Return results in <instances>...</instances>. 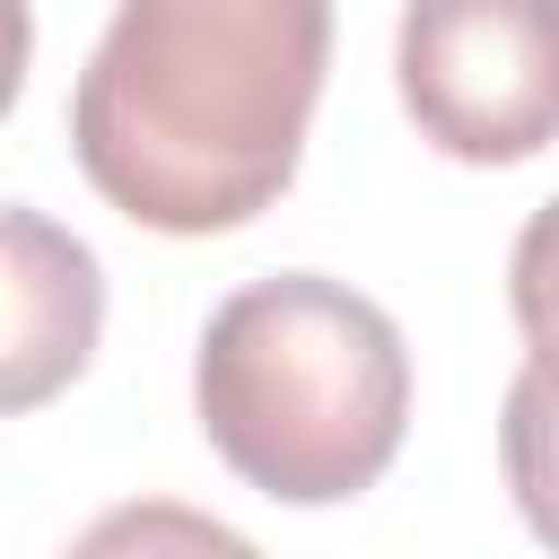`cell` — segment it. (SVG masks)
Wrapping results in <instances>:
<instances>
[{
    "instance_id": "3",
    "label": "cell",
    "mask_w": 559,
    "mask_h": 559,
    "mask_svg": "<svg viewBox=\"0 0 559 559\" xmlns=\"http://www.w3.org/2000/svg\"><path fill=\"white\" fill-rule=\"evenodd\" d=\"M393 70L419 140L463 166L559 140V0H411Z\"/></svg>"
},
{
    "instance_id": "8",
    "label": "cell",
    "mask_w": 559,
    "mask_h": 559,
    "mask_svg": "<svg viewBox=\"0 0 559 559\" xmlns=\"http://www.w3.org/2000/svg\"><path fill=\"white\" fill-rule=\"evenodd\" d=\"M26 52H35V9L26 0H0V114L26 87Z\"/></svg>"
},
{
    "instance_id": "6",
    "label": "cell",
    "mask_w": 559,
    "mask_h": 559,
    "mask_svg": "<svg viewBox=\"0 0 559 559\" xmlns=\"http://www.w3.org/2000/svg\"><path fill=\"white\" fill-rule=\"evenodd\" d=\"M61 559H262L236 524L183 507V498H122L105 507Z\"/></svg>"
},
{
    "instance_id": "2",
    "label": "cell",
    "mask_w": 559,
    "mask_h": 559,
    "mask_svg": "<svg viewBox=\"0 0 559 559\" xmlns=\"http://www.w3.org/2000/svg\"><path fill=\"white\" fill-rule=\"evenodd\" d=\"M201 437L280 507H332L384 480L411 428V349L376 297L323 271L236 288L192 358Z\"/></svg>"
},
{
    "instance_id": "7",
    "label": "cell",
    "mask_w": 559,
    "mask_h": 559,
    "mask_svg": "<svg viewBox=\"0 0 559 559\" xmlns=\"http://www.w3.org/2000/svg\"><path fill=\"white\" fill-rule=\"evenodd\" d=\"M507 306H515L533 349H559V201H542L524 218L515 262H507Z\"/></svg>"
},
{
    "instance_id": "5",
    "label": "cell",
    "mask_w": 559,
    "mask_h": 559,
    "mask_svg": "<svg viewBox=\"0 0 559 559\" xmlns=\"http://www.w3.org/2000/svg\"><path fill=\"white\" fill-rule=\"evenodd\" d=\"M498 463H507V489H515L524 524L559 559V349H533L515 367L507 411H498Z\"/></svg>"
},
{
    "instance_id": "4",
    "label": "cell",
    "mask_w": 559,
    "mask_h": 559,
    "mask_svg": "<svg viewBox=\"0 0 559 559\" xmlns=\"http://www.w3.org/2000/svg\"><path fill=\"white\" fill-rule=\"evenodd\" d=\"M105 332V271L61 218L0 201V419L52 402Z\"/></svg>"
},
{
    "instance_id": "1",
    "label": "cell",
    "mask_w": 559,
    "mask_h": 559,
    "mask_svg": "<svg viewBox=\"0 0 559 559\" xmlns=\"http://www.w3.org/2000/svg\"><path fill=\"white\" fill-rule=\"evenodd\" d=\"M332 0H122L70 87L79 175L157 236L271 210L306 157Z\"/></svg>"
}]
</instances>
